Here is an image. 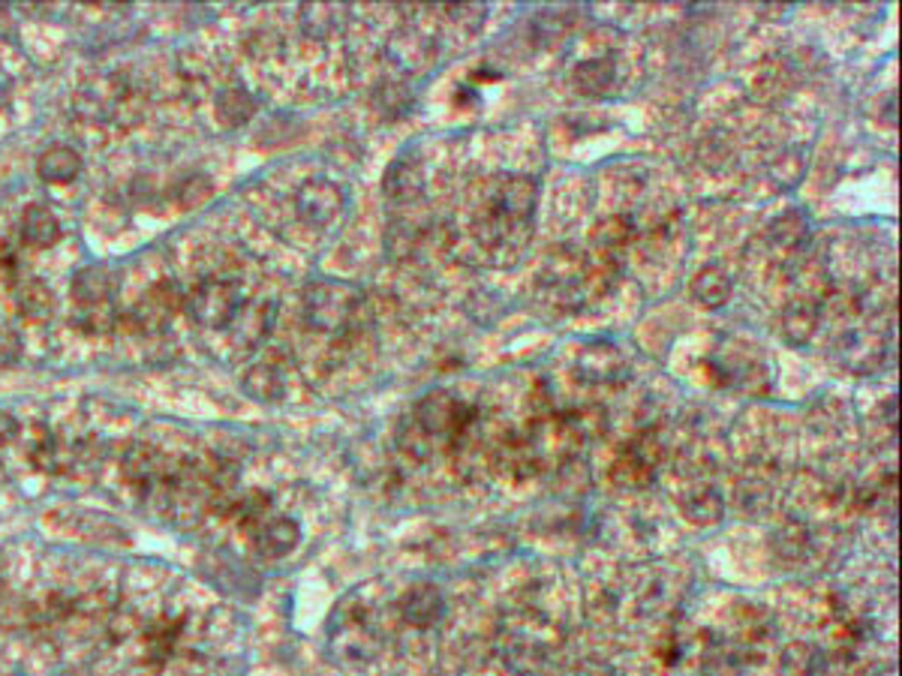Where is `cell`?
Masks as SVG:
<instances>
[{
  "instance_id": "cell-24",
  "label": "cell",
  "mask_w": 902,
  "mask_h": 676,
  "mask_svg": "<svg viewBox=\"0 0 902 676\" xmlns=\"http://www.w3.org/2000/svg\"><path fill=\"white\" fill-rule=\"evenodd\" d=\"M229 505H232L235 521L241 523V526H247L250 535L257 533L259 526L271 517V499H268L262 490H250V493H244L241 499H235Z\"/></svg>"
},
{
  "instance_id": "cell-26",
  "label": "cell",
  "mask_w": 902,
  "mask_h": 676,
  "mask_svg": "<svg viewBox=\"0 0 902 676\" xmlns=\"http://www.w3.org/2000/svg\"><path fill=\"white\" fill-rule=\"evenodd\" d=\"M19 307H22L24 316L43 319V316L52 313V292H48L40 280H28V283L19 288Z\"/></svg>"
},
{
  "instance_id": "cell-20",
  "label": "cell",
  "mask_w": 902,
  "mask_h": 676,
  "mask_svg": "<svg viewBox=\"0 0 902 676\" xmlns=\"http://www.w3.org/2000/svg\"><path fill=\"white\" fill-rule=\"evenodd\" d=\"M617 81V64L613 57H593L575 67V85L584 94H608Z\"/></svg>"
},
{
  "instance_id": "cell-10",
  "label": "cell",
  "mask_w": 902,
  "mask_h": 676,
  "mask_svg": "<svg viewBox=\"0 0 902 676\" xmlns=\"http://www.w3.org/2000/svg\"><path fill=\"white\" fill-rule=\"evenodd\" d=\"M301 538V526L298 521L292 517H283V514H271L257 533H253V547H257L259 556L265 559H280L295 550V544Z\"/></svg>"
},
{
  "instance_id": "cell-21",
  "label": "cell",
  "mask_w": 902,
  "mask_h": 676,
  "mask_svg": "<svg viewBox=\"0 0 902 676\" xmlns=\"http://www.w3.org/2000/svg\"><path fill=\"white\" fill-rule=\"evenodd\" d=\"M683 514H686L692 523H698V526H710V523H716L722 517V497H719V490L707 488V484L692 488L689 493L683 497Z\"/></svg>"
},
{
  "instance_id": "cell-19",
  "label": "cell",
  "mask_w": 902,
  "mask_h": 676,
  "mask_svg": "<svg viewBox=\"0 0 902 676\" xmlns=\"http://www.w3.org/2000/svg\"><path fill=\"white\" fill-rule=\"evenodd\" d=\"M782 331L791 344H809L818 331V307L813 301H794L782 316Z\"/></svg>"
},
{
  "instance_id": "cell-4",
  "label": "cell",
  "mask_w": 902,
  "mask_h": 676,
  "mask_svg": "<svg viewBox=\"0 0 902 676\" xmlns=\"http://www.w3.org/2000/svg\"><path fill=\"white\" fill-rule=\"evenodd\" d=\"M659 457H662V445L653 433H641L632 443L626 445L623 455L617 457L613 466V478L623 488H644L656 476Z\"/></svg>"
},
{
  "instance_id": "cell-16",
  "label": "cell",
  "mask_w": 902,
  "mask_h": 676,
  "mask_svg": "<svg viewBox=\"0 0 902 676\" xmlns=\"http://www.w3.org/2000/svg\"><path fill=\"white\" fill-rule=\"evenodd\" d=\"M22 238L31 247H52L61 238V222L45 205H31L22 217Z\"/></svg>"
},
{
  "instance_id": "cell-27",
  "label": "cell",
  "mask_w": 902,
  "mask_h": 676,
  "mask_svg": "<svg viewBox=\"0 0 902 676\" xmlns=\"http://www.w3.org/2000/svg\"><path fill=\"white\" fill-rule=\"evenodd\" d=\"M770 235H773V241L780 247H797L806 238V222L801 217H794V214H785V217L773 222V232Z\"/></svg>"
},
{
  "instance_id": "cell-5",
  "label": "cell",
  "mask_w": 902,
  "mask_h": 676,
  "mask_svg": "<svg viewBox=\"0 0 902 676\" xmlns=\"http://www.w3.org/2000/svg\"><path fill=\"white\" fill-rule=\"evenodd\" d=\"M346 208L344 189L332 184V181L316 178L311 184H304L295 196V211L304 222L311 226H332L340 220V214Z\"/></svg>"
},
{
  "instance_id": "cell-2",
  "label": "cell",
  "mask_w": 902,
  "mask_h": 676,
  "mask_svg": "<svg viewBox=\"0 0 902 676\" xmlns=\"http://www.w3.org/2000/svg\"><path fill=\"white\" fill-rule=\"evenodd\" d=\"M244 304V292L235 277H205L184 298L189 319L211 331H226Z\"/></svg>"
},
{
  "instance_id": "cell-17",
  "label": "cell",
  "mask_w": 902,
  "mask_h": 676,
  "mask_svg": "<svg viewBox=\"0 0 902 676\" xmlns=\"http://www.w3.org/2000/svg\"><path fill=\"white\" fill-rule=\"evenodd\" d=\"M181 641V622L163 620L148 625L145 629V658L151 665H163L169 662L175 650H178Z\"/></svg>"
},
{
  "instance_id": "cell-11",
  "label": "cell",
  "mask_w": 902,
  "mask_h": 676,
  "mask_svg": "<svg viewBox=\"0 0 902 676\" xmlns=\"http://www.w3.org/2000/svg\"><path fill=\"white\" fill-rule=\"evenodd\" d=\"M271 321H274V304H265V301H257V304H244L241 310H238V316H235V321L226 328V331H232L235 344L241 346H257L265 340L268 328H271Z\"/></svg>"
},
{
  "instance_id": "cell-22",
  "label": "cell",
  "mask_w": 902,
  "mask_h": 676,
  "mask_svg": "<svg viewBox=\"0 0 902 676\" xmlns=\"http://www.w3.org/2000/svg\"><path fill=\"white\" fill-rule=\"evenodd\" d=\"M692 292L704 307H722L725 301L731 298V277L725 274L722 268H704L692 283Z\"/></svg>"
},
{
  "instance_id": "cell-9",
  "label": "cell",
  "mask_w": 902,
  "mask_h": 676,
  "mask_svg": "<svg viewBox=\"0 0 902 676\" xmlns=\"http://www.w3.org/2000/svg\"><path fill=\"white\" fill-rule=\"evenodd\" d=\"M181 304H184V295L178 292V286L172 280H163L135 304L133 316L145 331H160V328H166V321L172 319V313L178 310Z\"/></svg>"
},
{
  "instance_id": "cell-29",
  "label": "cell",
  "mask_w": 902,
  "mask_h": 676,
  "mask_svg": "<svg viewBox=\"0 0 902 676\" xmlns=\"http://www.w3.org/2000/svg\"><path fill=\"white\" fill-rule=\"evenodd\" d=\"M19 436V422L10 410H0V445H10Z\"/></svg>"
},
{
  "instance_id": "cell-30",
  "label": "cell",
  "mask_w": 902,
  "mask_h": 676,
  "mask_svg": "<svg viewBox=\"0 0 902 676\" xmlns=\"http://www.w3.org/2000/svg\"><path fill=\"white\" fill-rule=\"evenodd\" d=\"M578 676H617L611 670V667H605V665H584L578 670Z\"/></svg>"
},
{
  "instance_id": "cell-13",
  "label": "cell",
  "mask_w": 902,
  "mask_h": 676,
  "mask_svg": "<svg viewBox=\"0 0 902 676\" xmlns=\"http://www.w3.org/2000/svg\"><path fill=\"white\" fill-rule=\"evenodd\" d=\"M36 172L45 184H69L81 172V156L69 144H52L36 160Z\"/></svg>"
},
{
  "instance_id": "cell-25",
  "label": "cell",
  "mask_w": 902,
  "mask_h": 676,
  "mask_svg": "<svg viewBox=\"0 0 902 676\" xmlns=\"http://www.w3.org/2000/svg\"><path fill=\"white\" fill-rule=\"evenodd\" d=\"M115 321H118V310H115L112 301H100V304H78L76 325L88 334H106L112 331Z\"/></svg>"
},
{
  "instance_id": "cell-1",
  "label": "cell",
  "mask_w": 902,
  "mask_h": 676,
  "mask_svg": "<svg viewBox=\"0 0 902 676\" xmlns=\"http://www.w3.org/2000/svg\"><path fill=\"white\" fill-rule=\"evenodd\" d=\"M535 196L539 187L526 175L500 181L485 199V208L476 220V238L488 250H521L533 226Z\"/></svg>"
},
{
  "instance_id": "cell-12",
  "label": "cell",
  "mask_w": 902,
  "mask_h": 676,
  "mask_svg": "<svg viewBox=\"0 0 902 676\" xmlns=\"http://www.w3.org/2000/svg\"><path fill=\"white\" fill-rule=\"evenodd\" d=\"M244 391L253 400L271 403V400L283 397L286 391V377H283V367L278 364V358H262L244 373Z\"/></svg>"
},
{
  "instance_id": "cell-18",
  "label": "cell",
  "mask_w": 902,
  "mask_h": 676,
  "mask_svg": "<svg viewBox=\"0 0 902 676\" xmlns=\"http://www.w3.org/2000/svg\"><path fill=\"white\" fill-rule=\"evenodd\" d=\"M217 115H220V121L226 127H241V123H247L257 115V97L247 88H241V85H232V88L220 90Z\"/></svg>"
},
{
  "instance_id": "cell-6",
  "label": "cell",
  "mask_w": 902,
  "mask_h": 676,
  "mask_svg": "<svg viewBox=\"0 0 902 676\" xmlns=\"http://www.w3.org/2000/svg\"><path fill=\"white\" fill-rule=\"evenodd\" d=\"M575 377L590 385H611L626 377V358L611 344L584 346L575 364Z\"/></svg>"
},
{
  "instance_id": "cell-7",
  "label": "cell",
  "mask_w": 902,
  "mask_h": 676,
  "mask_svg": "<svg viewBox=\"0 0 902 676\" xmlns=\"http://www.w3.org/2000/svg\"><path fill=\"white\" fill-rule=\"evenodd\" d=\"M169 460H172V457L163 455L154 445L135 443L133 448L123 455V476L130 478L135 488H151V484L169 481V478H175L181 472V469H175Z\"/></svg>"
},
{
  "instance_id": "cell-14",
  "label": "cell",
  "mask_w": 902,
  "mask_h": 676,
  "mask_svg": "<svg viewBox=\"0 0 902 676\" xmlns=\"http://www.w3.org/2000/svg\"><path fill=\"white\" fill-rule=\"evenodd\" d=\"M632 235H635V226H632L629 217H608V220H601L590 235L593 250L599 253V262H611L613 265L617 253L626 250V244L632 241Z\"/></svg>"
},
{
  "instance_id": "cell-15",
  "label": "cell",
  "mask_w": 902,
  "mask_h": 676,
  "mask_svg": "<svg viewBox=\"0 0 902 676\" xmlns=\"http://www.w3.org/2000/svg\"><path fill=\"white\" fill-rule=\"evenodd\" d=\"M115 280L109 268L88 265L73 277V295L78 304H100V301H112Z\"/></svg>"
},
{
  "instance_id": "cell-31",
  "label": "cell",
  "mask_w": 902,
  "mask_h": 676,
  "mask_svg": "<svg viewBox=\"0 0 902 676\" xmlns=\"http://www.w3.org/2000/svg\"><path fill=\"white\" fill-rule=\"evenodd\" d=\"M7 94H10V81H7V78L0 76V102L7 100Z\"/></svg>"
},
{
  "instance_id": "cell-23",
  "label": "cell",
  "mask_w": 902,
  "mask_h": 676,
  "mask_svg": "<svg viewBox=\"0 0 902 676\" xmlns=\"http://www.w3.org/2000/svg\"><path fill=\"white\" fill-rule=\"evenodd\" d=\"M825 670V653L809 643H794L782 655V674L785 676H818Z\"/></svg>"
},
{
  "instance_id": "cell-3",
  "label": "cell",
  "mask_w": 902,
  "mask_h": 676,
  "mask_svg": "<svg viewBox=\"0 0 902 676\" xmlns=\"http://www.w3.org/2000/svg\"><path fill=\"white\" fill-rule=\"evenodd\" d=\"M358 310H361V301L356 292H349L344 286H313L304 295V316L311 321L316 331L325 334H344L349 325H356Z\"/></svg>"
},
{
  "instance_id": "cell-8",
  "label": "cell",
  "mask_w": 902,
  "mask_h": 676,
  "mask_svg": "<svg viewBox=\"0 0 902 676\" xmlns=\"http://www.w3.org/2000/svg\"><path fill=\"white\" fill-rule=\"evenodd\" d=\"M401 617L413 629H434L446 617V599L434 584H415L403 592Z\"/></svg>"
},
{
  "instance_id": "cell-28",
  "label": "cell",
  "mask_w": 902,
  "mask_h": 676,
  "mask_svg": "<svg viewBox=\"0 0 902 676\" xmlns=\"http://www.w3.org/2000/svg\"><path fill=\"white\" fill-rule=\"evenodd\" d=\"M410 168H401L394 166L389 172V178H385V193H389L391 199H410V193H415V189L422 187V175L419 172H413V175H406Z\"/></svg>"
}]
</instances>
